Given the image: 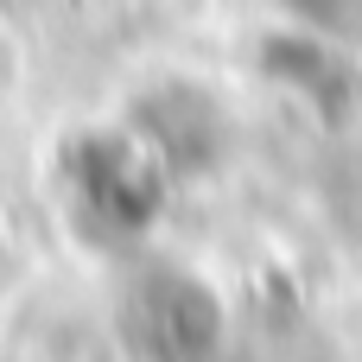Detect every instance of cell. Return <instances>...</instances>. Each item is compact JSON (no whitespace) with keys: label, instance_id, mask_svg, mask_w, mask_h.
<instances>
[{"label":"cell","instance_id":"cell-1","mask_svg":"<svg viewBox=\"0 0 362 362\" xmlns=\"http://www.w3.org/2000/svg\"><path fill=\"white\" fill-rule=\"evenodd\" d=\"M57 204L70 216V229L95 248H134L159 210H165V165L153 159V146L127 127H89L70 134L57 146Z\"/></svg>","mask_w":362,"mask_h":362},{"label":"cell","instance_id":"cell-2","mask_svg":"<svg viewBox=\"0 0 362 362\" xmlns=\"http://www.w3.org/2000/svg\"><path fill=\"white\" fill-rule=\"evenodd\" d=\"M127 337L153 362H210L223 344V305L185 267H153L127 299Z\"/></svg>","mask_w":362,"mask_h":362},{"label":"cell","instance_id":"cell-3","mask_svg":"<svg viewBox=\"0 0 362 362\" xmlns=\"http://www.w3.org/2000/svg\"><path fill=\"white\" fill-rule=\"evenodd\" d=\"M255 70L280 89H293L299 102H312V115L325 127H350L362 108V70L318 32H267L255 51Z\"/></svg>","mask_w":362,"mask_h":362},{"label":"cell","instance_id":"cell-4","mask_svg":"<svg viewBox=\"0 0 362 362\" xmlns=\"http://www.w3.org/2000/svg\"><path fill=\"white\" fill-rule=\"evenodd\" d=\"M134 134L153 146V159H159L172 178H185V172H204V165L223 159L229 121H223V108H216L204 89H191V83H165V89L140 95V108H134Z\"/></svg>","mask_w":362,"mask_h":362},{"label":"cell","instance_id":"cell-5","mask_svg":"<svg viewBox=\"0 0 362 362\" xmlns=\"http://www.w3.org/2000/svg\"><path fill=\"white\" fill-rule=\"evenodd\" d=\"M286 6H293L299 19H312V25H344L362 0H286Z\"/></svg>","mask_w":362,"mask_h":362}]
</instances>
